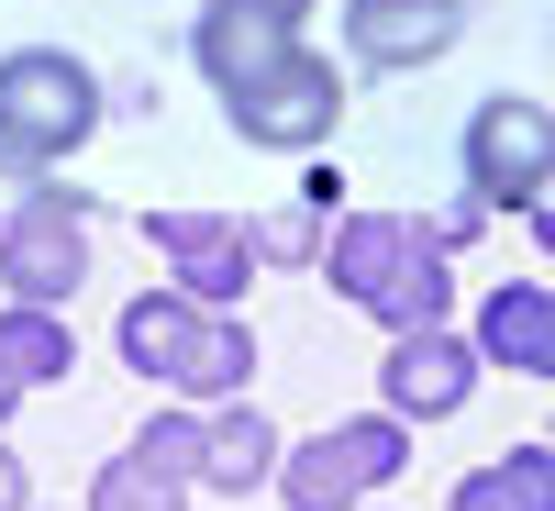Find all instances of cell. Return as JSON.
I'll return each mask as SVG.
<instances>
[{"label": "cell", "mask_w": 555, "mask_h": 511, "mask_svg": "<svg viewBox=\"0 0 555 511\" xmlns=\"http://www.w3.org/2000/svg\"><path fill=\"white\" fill-rule=\"evenodd\" d=\"M444 511H555V445L544 434H522L500 468H467L444 489Z\"/></svg>", "instance_id": "13"}, {"label": "cell", "mask_w": 555, "mask_h": 511, "mask_svg": "<svg viewBox=\"0 0 555 511\" xmlns=\"http://www.w3.org/2000/svg\"><path fill=\"white\" fill-rule=\"evenodd\" d=\"M467 389H478V345L455 334V322L378 345V411H389V423H455Z\"/></svg>", "instance_id": "6"}, {"label": "cell", "mask_w": 555, "mask_h": 511, "mask_svg": "<svg viewBox=\"0 0 555 511\" xmlns=\"http://www.w3.org/2000/svg\"><path fill=\"white\" fill-rule=\"evenodd\" d=\"M89 234H101L89 190H67V178L44 167L34 190L12 201V222H0V301L67 311V301H78V278H89Z\"/></svg>", "instance_id": "2"}, {"label": "cell", "mask_w": 555, "mask_h": 511, "mask_svg": "<svg viewBox=\"0 0 555 511\" xmlns=\"http://www.w3.org/2000/svg\"><path fill=\"white\" fill-rule=\"evenodd\" d=\"M356 511H366V500H356Z\"/></svg>", "instance_id": "27"}, {"label": "cell", "mask_w": 555, "mask_h": 511, "mask_svg": "<svg viewBox=\"0 0 555 511\" xmlns=\"http://www.w3.org/2000/svg\"><path fill=\"white\" fill-rule=\"evenodd\" d=\"M34 178H44V167H23V156H0V222H12V201L34 190Z\"/></svg>", "instance_id": "24"}, {"label": "cell", "mask_w": 555, "mask_h": 511, "mask_svg": "<svg viewBox=\"0 0 555 511\" xmlns=\"http://www.w3.org/2000/svg\"><path fill=\"white\" fill-rule=\"evenodd\" d=\"M455 34H467V0H345V56L366 78H411L455 56Z\"/></svg>", "instance_id": "7"}, {"label": "cell", "mask_w": 555, "mask_h": 511, "mask_svg": "<svg viewBox=\"0 0 555 511\" xmlns=\"http://www.w3.org/2000/svg\"><path fill=\"white\" fill-rule=\"evenodd\" d=\"M300 212L334 222V212H345V167H300Z\"/></svg>", "instance_id": "22"}, {"label": "cell", "mask_w": 555, "mask_h": 511, "mask_svg": "<svg viewBox=\"0 0 555 511\" xmlns=\"http://www.w3.org/2000/svg\"><path fill=\"white\" fill-rule=\"evenodd\" d=\"M222 123H234L245 145H267V156H322L345 133V78H334V56L289 44L267 78H245L234 101H222Z\"/></svg>", "instance_id": "4"}, {"label": "cell", "mask_w": 555, "mask_h": 511, "mask_svg": "<svg viewBox=\"0 0 555 511\" xmlns=\"http://www.w3.org/2000/svg\"><path fill=\"white\" fill-rule=\"evenodd\" d=\"M245 245H256V267H311V256H322V212L278 201V212H256V222H245Z\"/></svg>", "instance_id": "20"}, {"label": "cell", "mask_w": 555, "mask_h": 511, "mask_svg": "<svg viewBox=\"0 0 555 511\" xmlns=\"http://www.w3.org/2000/svg\"><path fill=\"white\" fill-rule=\"evenodd\" d=\"M201 301H178V290H133L122 311H112V356L133 367L145 389H178L190 379V356H201Z\"/></svg>", "instance_id": "9"}, {"label": "cell", "mask_w": 555, "mask_h": 511, "mask_svg": "<svg viewBox=\"0 0 555 511\" xmlns=\"http://www.w3.org/2000/svg\"><path fill=\"white\" fill-rule=\"evenodd\" d=\"M12 411H23V389H12V379H0V434H12Z\"/></svg>", "instance_id": "26"}, {"label": "cell", "mask_w": 555, "mask_h": 511, "mask_svg": "<svg viewBox=\"0 0 555 511\" xmlns=\"http://www.w3.org/2000/svg\"><path fill=\"white\" fill-rule=\"evenodd\" d=\"M400 222H411V245H423V256H467V245H478V222H489V212H478L467 190H444L434 212H400Z\"/></svg>", "instance_id": "21"}, {"label": "cell", "mask_w": 555, "mask_h": 511, "mask_svg": "<svg viewBox=\"0 0 555 511\" xmlns=\"http://www.w3.org/2000/svg\"><path fill=\"white\" fill-rule=\"evenodd\" d=\"M455 156H467L455 190H467L478 212H544V190H555V112L500 89V101L467 112V145H455Z\"/></svg>", "instance_id": "3"}, {"label": "cell", "mask_w": 555, "mask_h": 511, "mask_svg": "<svg viewBox=\"0 0 555 511\" xmlns=\"http://www.w3.org/2000/svg\"><path fill=\"white\" fill-rule=\"evenodd\" d=\"M0 511H34V478H23V456L0 445Z\"/></svg>", "instance_id": "23"}, {"label": "cell", "mask_w": 555, "mask_h": 511, "mask_svg": "<svg viewBox=\"0 0 555 511\" xmlns=\"http://www.w3.org/2000/svg\"><path fill=\"white\" fill-rule=\"evenodd\" d=\"M478 367H512V379H555V290L544 278H512V290H489L478 322H467Z\"/></svg>", "instance_id": "10"}, {"label": "cell", "mask_w": 555, "mask_h": 511, "mask_svg": "<svg viewBox=\"0 0 555 511\" xmlns=\"http://www.w3.org/2000/svg\"><path fill=\"white\" fill-rule=\"evenodd\" d=\"M278 445H289V434L256 411V389L211 400V411H201V468H190V489H211V500H256V489L278 478Z\"/></svg>", "instance_id": "8"}, {"label": "cell", "mask_w": 555, "mask_h": 511, "mask_svg": "<svg viewBox=\"0 0 555 511\" xmlns=\"http://www.w3.org/2000/svg\"><path fill=\"white\" fill-rule=\"evenodd\" d=\"M234 389H256V322H245V311H211L190 379H178L167 400H201V411H211V400H234Z\"/></svg>", "instance_id": "16"}, {"label": "cell", "mask_w": 555, "mask_h": 511, "mask_svg": "<svg viewBox=\"0 0 555 511\" xmlns=\"http://www.w3.org/2000/svg\"><path fill=\"white\" fill-rule=\"evenodd\" d=\"M67 367H78V334H67V311L0 301V379H12V389H56Z\"/></svg>", "instance_id": "14"}, {"label": "cell", "mask_w": 555, "mask_h": 511, "mask_svg": "<svg viewBox=\"0 0 555 511\" xmlns=\"http://www.w3.org/2000/svg\"><path fill=\"white\" fill-rule=\"evenodd\" d=\"M101 67L67 56V44H12L0 56V156L23 167H67L89 133H101Z\"/></svg>", "instance_id": "1"}, {"label": "cell", "mask_w": 555, "mask_h": 511, "mask_svg": "<svg viewBox=\"0 0 555 511\" xmlns=\"http://www.w3.org/2000/svg\"><path fill=\"white\" fill-rule=\"evenodd\" d=\"M122 456H145L156 478L190 489V468H201V400H167V389H156V411L133 423V445H122Z\"/></svg>", "instance_id": "18"}, {"label": "cell", "mask_w": 555, "mask_h": 511, "mask_svg": "<svg viewBox=\"0 0 555 511\" xmlns=\"http://www.w3.org/2000/svg\"><path fill=\"white\" fill-rule=\"evenodd\" d=\"M289 511H356L366 500V478L345 468V445L334 434H300V445H278V478H267Z\"/></svg>", "instance_id": "15"}, {"label": "cell", "mask_w": 555, "mask_h": 511, "mask_svg": "<svg viewBox=\"0 0 555 511\" xmlns=\"http://www.w3.org/2000/svg\"><path fill=\"white\" fill-rule=\"evenodd\" d=\"M78 511H190V489H178V478H156L145 456H112V468L89 478V500H78Z\"/></svg>", "instance_id": "19"}, {"label": "cell", "mask_w": 555, "mask_h": 511, "mask_svg": "<svg viewBox=\"0 0 555 511\" xmlns=\"http://www.w3.org/2000/svg\"><path fill=\"white\" fill-rule=\"evenodd\" d=\"M222 12H267V23H300L311 0H222Z\"/></svg>", "instance_id": "25"}, {"label": "cell", "mask_w": 555, "mask_h": 511, "mask_svg": "<svg viewBox=\"0 0 555 511\" xmlns=\"http://www.w3.org/2000/svg\"><path fill=\"white\" fill-rule=\"evenodd\" d=\"M366 311H378V334H434V322L455 311V267H444V256H423V245H411V256L389 267V290L366 301Z\"/></svg>", "instance_id": "17"}, {"label": "cell", "mask_w": 555, "mask_h": 511, "mask_svg": "<svg viewBox=\"0 0 555 511\" xmlns=\"http://www.w3.org/2000/svg\"><path fill=\"white\" fill-rule=\"evenodd\" d=\"M289 44H300V23H267V12H222V0H201V23H190V67L211 78V101H234V89L267 78Z\"/></svg>", "instance_id": "11"}, {"label": "cell", "mask_w": 555, "mask_h": 511, "mask_svg": "<svg viewBox=\"0 0 555 511\" xmlns=\"http://www.w3.org/2000/svg\"><path fill=\"white\" fill-rule=\"evenodd\" d=\"M400 256H411V222H400V212H334V222H322V256H311V267L334 278V301H356V311H366V301L389 290V267H400Z\"/></svg>", "instance_id": "12"}, {"label": "cell", "mask_w": 555, "mask_h": 511, "mask_svg": "<svg viewBox=\"0 0 555 511\" xmlns=\"http://www.w3.org/2000/svg\"><path fill=\"white\" fill-rule=\"evenodd\" d=\"M145 245L167 256V290H178V301H201V311H245V290H256L245 212H145Z\"/></svg>", "instance_id": "5"}]
</instances>
